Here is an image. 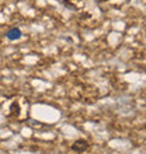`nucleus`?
Segmentation results:
<instances>
[{"instance_id":"nucleus-1","label":"nucleus","mask_w":146,"mask_h":154,"mask_svg":"<svg viewBox=\"0 0 146 154\" xmlns=\"http://www.w3.org/2000/svg\"><path fill=\"white\" fill-rule=\"evenodd\" d=\"M89 147H90V144L87 140H84V139H77L76 142L72 144V150L76 151V153H83V151H86Z\"/></svg>"},{"instance_id":"nucleus-2","label":"nucleus","mask_w":146,"mask_h":154,"mask_svg":"<svg viewBox=\"0 0 146 154\" xmlns=\"http://www.w3.org/2000/svg\"><path fill=\"white\" fill-rule=\"evenodd\" d=\"M21 37H23V32H21V29L17 28V27L10 28L7 32H6V38H7L8 41H17V39H20Z\"/></svg>"},{"instance_id":"nucleus-3","label":"nucleus","mask_w":146,"mask_h":154,"mask_svg":"<svg viewBox=\"0 0 146 154\" xmlns=\"http://www.w3.org/2000/svg\"><path fill=\"white\" fill-rule=\"evenodd\" d=\"M11 112L14 115H18V114H20V105H18V102H17V101H14L11 104Z\"/></svg>"},{"instance_id":"nucleus-4","label":"nucleus","mask_w":146,"mask_h":154,"mask_svg":"<svg viewBox=\"0 0 146 154\" xmlns=\"http://www.w3.org/2000/svg\"><path fill=\"white\" fill-rule=\"evenodd\" d=\"M100 2H110V0H100Z\"/></svg>"}]
</instances>
